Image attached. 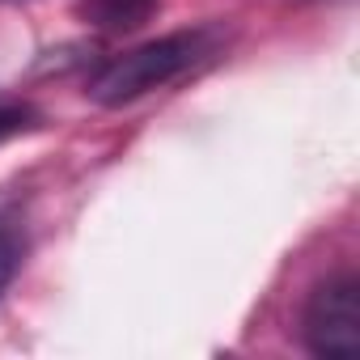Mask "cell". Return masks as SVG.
Listing matches in <instances>:
<instances>
[{"mask_svg":"<svg viewBox=\"0 0 360 360\" xmlns=\"http://www.w3.org/2000/svg\"><path fill=\"white\" fill-rule=\"evenodd\" d=\"M212 51V34L208 30H178L153 43H140L123 56H115L94 81H89V102L98 106H127L161 85H169L174 77H183L187 68H195L204 56Z\"/></svg>","mask_w":360,"mask_h":360,"instance_id":"cell-1","label":"cell"},{"mask_svg":"<svg viewBox=\"0 0 360 360\" xmlns=\"http://www.w3.org/2000/svg\"><path fill=\"white\" fill-rule=\"evenodd\" d=\"M22 259H26V242L9 229H0V292L13 284V276L22 271Z\"/></svg>","mask_w":360,"mask_h":360,"instance_id":"cell-4","label":"cell"},{"mask_svg":"<svg viewBox=\"0 0 360 360\" xmlns=\"http://www.w3.org/2000/svg\"><path fill=\"white\" fill-rule=\"evenodd\" d=\"M34 110L30 106H0V140L5 136H18V131H30L34 127Z\"/></svg>","mask_w":360,"mask_h":360,"instance_id":"cell-5","label":"cell"},{"mask_svg":"<svg viewBox=\"0 0 360 360\" xmlns=\"http://www.w3.org/2000/svg\"><path fill=\"white\" fill-rule=\"evenodd\" d=\"M161 0H81V18L106 34H127L140 30L153 13H157Z\"/></svg>","mask_w":360,"mask_h":360,"instance_id":"cell-3","label":"cell"},{"mask_svg":"<svg viewBox=\"0 0 360 360\" xmlns=\"http://www.w3.org/2000/svg\"><path fill=\"white\" fill-rule=\"evenodd\" d=\"M301 335L314 356L326 360L360 356V280L352 271H339L309 292L301 314Z\"/></svg>","mask_w":360,"mask_h":360,"instance_id":"cell-2","label":"cell"}]
</instances>
